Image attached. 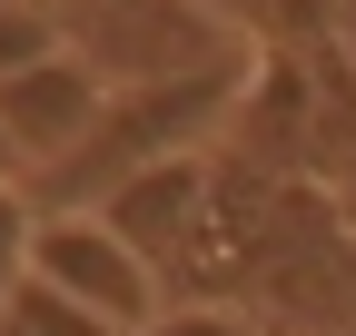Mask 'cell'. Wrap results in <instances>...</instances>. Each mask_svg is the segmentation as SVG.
Wrapping results in <instances>:
<instances>
[{
	"label": "cell",
	"instance_id": "cell-8",
	"mask_svg": "<svg viewBox=\"0 0 356 336\" xmlns=\"http://www.w3.org/2000/svg\"><path fill=\"white\" fill-rule=\"evenodd\" d=\"M139 336H257V317H238V307H218V297H168Z\"/></svg>",
	"mask_w": 356,
	"mask_h": 336
},
{
	"label": "cell",
	"instance_id": "cell-3",
	"mask_svg": "<svg viewBox=\"0 0 356 336\" xmlns=\"http://www.w3.org/2000/svg\"><path fill=\"white\" fill-rule=\"evenodd\" d=\"M30 277L40 287H60V297H79L89 317H109L119 336H139L159 307H168V287L139 267V247H129L109 218H40V237H30Z\"/></svg>",
	"mask_w": 356,
	"mask_h": 336
},
{
	"label": "cell",
	"instance_id": "cell-1",
	"mask_svg": "<svg viewBox=\"0 0 356 336\" xmlns=\"http://www.w3.org/2000/svg\"><path fill=\"white\" fill-rule=\"evenodd\" d=\"M248 69H257V50L168 69V79H119V90L99 99V119H89V139H79L60 168L20 178L30 208H40V218H70V208H99L119 178H139V168H159V158H198V149L238 119Z\"/></svg>",
	"mask_w": 356,
	"mask_h": 336
},
{
	"label": "cell",
	"instance_id": "cell-2",
	"mask_svg": "<svg viewBox=\"0 0 356 336\" xmlns=\"http://www.w3.org/2000/svg\"><path fill=\"white\" fill-rule=\"evenodd\" d=\"M79 218H109L129 247H139V267L159 287H218V277H228L208 158H159V168H139V178H119L99 208H79Z\"/></svg>",
	"mask_w": 356,
	"mask_h": 336
},
{
	"label": "cell",
	"instance_id": "cell-6",
	"mask_svg": "<svg viewBox=\"0 0 356 336\" xmlns=\"http://www.w3.org/2000/svg\"><path fill=\"white\" fill-rule=\"evenodd\" d=\"M50 50H70V30L50 20V0H0V79H20Z\"/></svg>",
	"mask_w": 356,
	"mask_h": 336
},
{
	"label": "cell",
	"instance_id": "cell-5",
	"mask_svg": "<svg viewBox=\"0 0 356 336\" xmlns=\"http://www.w3.org/2000/svg\"><path fill=\"white\" fill-rule=\"evenodd\" d=\"M0 336H119V326H109V317H89L79 297H60V287L20 277V287H10V317H0Z\"/></svg>",
	"mask_w": 356,
	"mask_h": 336
},
{
	"label": "cell",
	"instance_id": "cell-4",
	"mask_svg": "<svg viewBox=\"0 0 356 336\" xmlns=\"http://www.w3.org/2000/svg\"><path fill=\"white\" fill-rule=\"evenodd\" d=\"M109 99V79L89 69L79 50H50V60H30L20 79H0V139H10L20 158V178H40V168H60L79 139H89V119H99Z\"/></svg>",
	"mask_w": 356,
	"mask_h": 336
},
{
	"label": "cell",
	"instance_id": "cell-7",
	"mask_svg": "<svg viewBox=\"0 0 356 336\" xmlns=\"http://www.w3.org/2000/svg\"><path fill=\"white\" fill-rule=\"evenodd\" d=\"M30 237H40V208H30V188L10 178V188H0V317H10V287L30 277Z\"/></svg>",
	"mask_w": 356,
	"mask_h": 336
},
{
	"label": "cell",
	"instance_id": "cell-10",
	"mask_svg": "<svg viewBox=\"0 0 356 336\" xmlns=\"http://www.w3.org/2000/svg\"><path fill=\"white\" fill-rule=\"evenodd\" d=\"M10 178H20V158H10V139H0V188H10Z\"/></svg>",
	"mask_w": 356,
	"mask_h": 336
},
{
	"label": "cell",
	"instance_id": "cell-9",
	"mask_svg": "<svg viewBox=\"0 0 356 336\" xmlns=\"http://www.w3.org/2000/svg\"><path fill=\"white\" fill-rule=\"evenodd\" d=\"M129 10H149V0H79V20H129Z\"/></svg>",
	"mask_w": 356,
	"mask_h": 336
}]
</instances>
